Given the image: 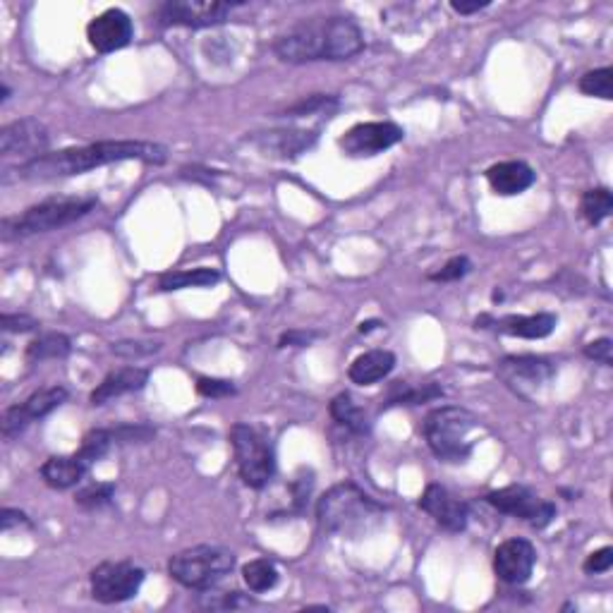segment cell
<instances>
[{
    "label": "cell",
    "instance_id": "1",
    "mask_svg": "<svg viewBox=\"0 0 613 613\" xmlns=\"http://www.w3.org/2000/svg\"><path fill=\"white\" fill-rule=\"evenodd\" d=\"M168 149L154 142H135V139H123V142H96L87 147H72L51 151V154L36 156L34 161L22 163L12 168L5 175L15 173L17 180H53L68 178V175H82L94 168L108 166V163L120 161H144V163H166ZM3 175V178H5Z\"/></svg>",
    "mask_w": 613,
    "mask_h": 613
},
{
    "label": "cell",
    "instance_id": "2",
    "mask_svg": "<svg viewBox=\"0 0 613 613\" xmlns=\"http://www.w3.org/2000/svg\"><path fill=\"white\" fill-rule=\"evenodd\" d=\"M364 48V34L350 17H326L295 27L278 36L273 51L285 63L312 60H348Z\"/></svg>",
    "mask_w": 613,
    "mask_h": 613
},
{
    "label": "cell",
    "instance_id": "3",
    "mask_svg": "<svg viewBox=\"0 0 613 613\" xmlns=\"http://www.w3.org/2000/svg\"><path fill=\"white\" fill-rule=\"evenodd\" d=\"M386 508L352 482L331 487L317 503V518L324 530L341 537H364L384 523Z\"/></svg>",
    "mask_w": 613,
    "mask_h": 613
},
{
    "label": "cell",
    "instance_id": "4",
    "mask_svg": "<svg viewBox=\"0 0 613 613\" xmlns=\"http://www.w3.org/2000/svg\"><path fill=\"white\" fill-rule=\"evenodd\" d=\"M96 206L94 197H53L46 202L29 206L22 214L5 218L3 240L29 238V235L51 233L63 226H70L77 218L87 216Z\"/></svg>",
    "mask_w": 613,
    "mask_h": 613
},
{
    "label": "cell",
    "instance_id": "5",
    "mask_svg": "<svg viewBox=\"0 0 613 613\" xmlns=\"http://www.w3.org/2000/svg\"><path fill=\"white\" fill-rule=\"evenodd\" d=\"M477 417L465 408H439L424 420V439L436 458L446 463H465L472 453L470 432Z\"/></svg>",
    "mask_w": 613,
    "mask_h": 613
},
{
    "label": "cell",
    "instance_id": "6",
    "mask_svg": "<svg viewBox=\"0 0 613 613\" xmlns=\"http://www.w3.org/2000/svg\"><path fill=\"white\" fill-rule=\"evenodd\" d=\"M235 556L218 546H192L168 561V573L190 590H209L233 573Z\"/></svg>",
    "mask_w": 613,
    "mask_h": 613
},
{
    "label": "cell",
    "instance_id": "7",
    "mask_svg": "<svg viewBox=\"0 0 613 613\" xmlns=\"http://www.w3.org/2000/svg\"><path fill=\"white\" fill-rule=\"evenodd\" d=\"M230 443L242 482L252 489H264L276 475V455L269 441L250 424H235L230 429Z\"/></svg>",
    "mask_w": 613,
    "mask_h": 613
},
{
    "label": "cell",
    "instance_id": "8",
    "mask_svg": "<svg viewBox=\"0 0 613 613\" xmlns=\"http://www.w3.org/2000/svg\"><path fill=\"white\" fill-rule=\"evenodd\" d=\"M144 582V570L135 563H101L91 570V597L101 604H120L132 599Z\"/></svg>",
    "mask_w": 613,
    "mask_h": 613
},
{
    "label": "cell",
    "instance_id": "9",
    "mask_svg": "<svg viewBox=\"0 0 613 613\" xmlns=\"http://www.w3.org/2000/svg\"><path fill=\"white\" fill-rule=\"evenodd\" d=\"M487 501L496 508V511L525 520V523L537 527V530H542V527H546L556 518L554 503L539 499L532 489L520 487V484H511V487L491 491Z\"/></svg>",
    "mask_w": 613,
    "mask_h": 613
},
{
    "label": "cell",
    "instance_id": "10",
    "mask_svg": "<svg viewBox=\"0 0 613 613\" xmlns=\"http://www.w3.org/2000/svg\"><path fill=\"white\" fill-rule=\"evenodd\" d=\"M556 367L554 362H549L546 357H534V355H511L503 357L499 362V376L506 381V386L511 391L518 393L523 398H534L539 393V388H544L554 379Z\"/></svg>",
    "mask_w": 613,
    "mask_h": 613
},
{
    "label": "cell",
    "instance_id": "11",
    "mask_svg": "<svg viewBox=\"0 0 613 613\" xmlns=\"http://www.w3.org/2000/svg\"><path fill=\"white\" fill-rule=\"evenodd\" d=\"M403 137V127L396 123H360L350 127L338 144L352 159H369V156L396 147L398 142H403Z\"/></svg>",
    "mask_w": 613,
    "mask_h": 613
},
{
    "label": "cell",
    "instance_id": "12",
    "mask_svg": "<svg viewBox=\"0 0 613 613\" xmlns=\"http://www.w3.org/2000/svg\"><path fill=\"white\" fill-rule=\"evenodd\" d=\"M65 400H68V388L63 386L41 388V391H36L34 396L24 400V403L12 405V408L5 410L3 422H0L3 436L5 439H12V436H17L22 429H27L34 420H41V417H46L48 412L60 408Z\"/></svg>",
    "mask_w": 613,
    "mask_h": 613
},
{
    "label": "cell",
    "instance_id": "13",
    "mask_svg": "<svg viewBox=\"0 0 613 613\" xmlns=\"http://www.w3.org/2000/svg\"><path fill=\"white\" fill-rule=\"evenodd\" d=\"M46 147H48L46 125L34 118L15 120V123L5 125L3 130H0V154H3V159L20 156L22 163H29L34 161L36 156L46 154Z\"/></svg>",
    "mask_w": 613,
    "mask_h": 613
},
{
    "label": "cell",
    "instance_id": "14",
    "mask_svg": "<svg viewBox=\"0 0 613 613\" xmlns=\"http://www.w3.org/2000/svg\"><path fill=\"white\" fill-rule=\"evenodd\" d=\"M230 15L228 3H216V0H171L163 3L159 10L161 24L166 27H214L221 24Z\"/></svg>",
    "mask_w": 613,
    "mask_h": 613
},
{
    "label": "cell",
    "instance_id": "15",
    "mask_svg": "<svg viewBox=\"0 0 613 613\" xmlns=\"http://www.w3.org/2000/svg\"><path fill=\"white\" fill-rule=\"evenodd\" d=\"M87 39L94 51L113 53L130 44L132 39V20L130 15L118 8L101 12L99 17L89 22Z\"/></svg>",
    "mask_w": 613,
    "mask_h": 613
},
{
    "label": "cell",
    "instance_id": "16",
    "mask_svg": "<svg viewBox=\"0 0 613 613\" xmlns=\"http://www.w3.org/2000/svg\"><path fill=\"white\" fill-rule=\"evenodd\" d=\"M534 563H537V551L527 539H506L494 554L496 575L508 585H523L530 580Z\"/></svg>",
    "mask_w": 613,
    "mask_h": 613
},
{
    "label": "cell",
    "instance_id": "17",
    "mask_svg": "<svg viewBox=\"0 0 613 613\" xmlns=\"http://www.w3.org/2000/svg\"><path fill=\"white\" fill-rule=\"evenodd\" d=\"M420 508L424 513L432 515L436 523L448 532H463L467 527V518H470L467 503L455 499L451 491L439 487V484H429V487L424 489Z\"/></svg>",
    "mask_w": 613,
    "mask_h": 613
},
{
    "label": "cell",
    "instance_id": "18",
    "mask_svg": "<svg viewBox=\"0 0 613 613\" xmlns=\"http://www.w3.org/2000/svg\"><path fill=\"white\" fill-rule=\"evenodd\" d=\"M314 142H317V132L307 130H273L254 137V144L266 156H278V159H295Z\"/></svg>",
    "mask_w": 613,
    "mask_h": 613
},
{
    "label": "cell",
    "instance_id": "19",
    "mask_svg": "<svg viewBox=\"0 0 613 613\" xmlns=\"http://www.w3.org/2000/svg\"><path fill=\"white\" fill-rule=\"evenodd\" d=\"M487 180L496 194H501V197H515V194L530 190L534 180H537V175H534L532 168L523 161H503L489 168Z\"/></svg>",
    "mask_w": 613,
    "mask_h": 613
},
{
    "label": "cell",
    "instance_id": "20",
    "mask_svg": "<svg viewBox=\"0 0 613 613\" xmlns=\"http://www.w3.org/2000/svg\"><path fill=\"white\" fill-rule=\"evenodd\" d=\"M149 381V369L142 367H123L118 372H111L99 386L91 391V405H106L113 398L125 396V393L139 391Z\"/></svg>",
    "mask_w": 613,
    "mask_h": 613
},
{
    "label": "cell",
    "instance_id": "21",
    "mask_svg": "<svg viewBox=\"0 0 613 613\" xmlns=\"http://www.w3.org/2000/svg\"><path fill=\"white\" fill-rule=\"evenodd\" d=\"M396 367V355L388 350H369L364 355L355 357V362L350 364L348 376L352 384L357 386H372L376 381L386 379L388 374Z\"/></svg>",
    "mask_w": 613,
    "mask_h": 613
},
{
    "label": "cell",
    "instance_id": "22",
    "mask_svg": "<svg viewBox=\"0 0 613 613\" xmlns=\"http://www.w3.org/2000/svg\"><path fill=\"white\" fill-rule=\"evenodd\" d=\"M89 472V465L77 455H56V458H48L41 465V477L48 487L53 489H70L75 484L82 482V477Z\"/></svg>",
    "mask_w": 613,
    "mask_h": 613
},
{
    "label": "cell",
    "instance_id": "23",
    "mask_svg": "<svg viewBox=\"0 0 613 613\" xmlns=\"http://www.w3.org/2000/svg\"><path fill=\"white\" fill-rule=\"evenodd\" d=\"M556 321L558 319L554 314L546 312L530 314V317H515V314H511V317H503L496 321V329L501 333H508V336L530 338V341H534V338L549 336V333L556 329Z\"/></svg>",
    "mask_w": 613,
    "mask_h": 613
},
{
    "label": "cell",
    "instance_id": "24",
    "mask_svg": "<svg viewBox=\"0 0 613 613\" xmlns=\"http://www.w3.org/2000/svg\"><path fill=\"white\" fill-rule=\"evenodd\" d=\"M221 281V273L216 269H185V271H168L159 278V288L171 293V290H185V288H211Z\"/></svg>",
    "mask_w": 613,
    "mask_h": 613
},
{
    "label": "cell",
    "instance_id": "25",
    "mask_svg": "<svg viewBox=\"0 0 613 613\" xmlns=\"http://www.w3.org/2000/svg\"><path fill=\"white\" fill-rule=\"evenodd\" d=\"M331 415L333 420L343 424V427H348L350 432L355 434L367 432V415H364V410L348 396V393H341V396L333 398Z\"/></svg>",
    "mask_w": 613,
    "mask_h": 613
},
{
    "label": "cell",
    "instance_id": "26",
    "mask_svg": "<svg viewBox=\"0 0 613 613\" xmlns=\"http://www.w3.org/2000/svg\"><path fill=\"white\" fill-rule=\"evenodd\" d=\"M70 352V338L63 333H46V336L36 338L29 343L27 360L29 362H44V360H58Z\"/></svg>",
    "mask_w": 613,
    "mask_h": 613
},
{
    "label": "cell",
    "instance_id": "27",
    "mask_svg": "<svg viewBox=\"0 0 613 613\" xmlns=\"http://www.w3.org/2000/svg\"><path fill=\"white\" fill-rule=\"evenodd\" d=\"M613 211V197L606 187H597V190H587L580 199V214L590 226H597L604 218H609Z\"/></svg>",
    "mask_w": 613,
    "mask_h": 613
},
{
    "label": "cell",
    "instance_id": "28",
    "mask_svg": "<svg viewBox=\"0 0 613 613\" xmlns=\"http://www.w3.org/2000/svg\"><path fill=\"white\" fill-rule=\"evenodd\" d=\"M242 580H245V585L252 592H269L276 587L278 570L266 558H254V561L245 563V568H242Z\"/></svg>",
    "mask_w": 613,
    "mask_h": 613
},
{
    "label": "cell",
    "instance_id": "29",
    "mask_svg": "<svg viewBox=\"0 0 613 613\" xmlns=\"http://www.w3.org/2000/svg\"><path fill=\"white\" fill-rule=\"evenodd\" d=\"M113 443L115 439H113L111 429H94V432H89L87 436H84L80 451H77L75 455L91 467L94 463H99L103 455L111 451Z\"/></svg>",
    "mask_w": 613,
    "mask_h": 613
},
{
    "label": "cell",
    "instance_id": "30",
    "mask_svg": "<svg viewBox=\"0 0 613 613\" xmlns=\"http://www.w3.org/2000/svg\"><path fill=\"white\" fill-rule=\"evenodd\" d=\"M580 91L587 96H599V99L611 101L613 99V70L611 68H599L582 75Z\"/></svg>",
    "mask_w": 613,
    "mask_h": 613
},
{
    "label": "cell",
    "instance_id": "31",
    "mask_svg": "<svg viewBox=\"0 0 613 613\" xmlns=\"http://www.w3.org/2000/svg\"><path fill=\"white\" fill-rule=\"evenodd\" d=\"M113 491H115L113 482L89 484V487L77 491L75 503L82 508H99V506H103V503H108L113 499Z\"/></svg>",
    "mask_w": 613,
    "mask_h": 613
},
{
    "label": "cell",
    "instance_id": "32",
    "mask_svg": "<svg viewBox=\"0 0 613 613\" xmlns=\"http://www.w3.org/2000/svg\"><path fill=\"white\" fill-rule=\"evenodd\" d=\"M443 396V391L439 386H422V388H408V386H398V391L391 396V405H420L424 400H432Z\"/></svg>",
    "mask_w": 613,
    "mask_h": 613
},
{
    "label": "cell",
    "instance_id": "33",
    "mask_svg": "<svg viewBox=\"0 0 613 613\" xmlns=\"http://www.w3.org/2000/svg\"><path fill=\"white\" fill-rule=\"evenodd\" d=\"M111 350L115 352V355L132 360V357L154 355V352L161 350V343H151V341H120V343H113Z\"/></svg>",
    "mask_w": 613,
    "mask_h": 613
},
{
    "label": "cell",
    "instance_id": "34",
    "mask_svg": "<svg viewBox=\"0 0 613 613\" xmlns=\"http://www.w3.org/2000/svg\"><path fill=\"white\" fill-rule=\"evenodd\" d=\"M197 391L199 396L204 398H226V396H233L235 393V386L233 381H226V379H199L197 381Z\"/></svg>",
    "mask_w": 613,
    "mask_h": 613
},
{
    "label": "cell",
    "instance_id": "35",
    "mask_svg": "<svg viewBox=\"0 0 613 613\" xmlns=\"http://www.w3.org/2000/svg\"><path fill=\"white\" fill-rule=\"evenodd\" d=\"M472 269L470 259L467 257H453L451 262H448L446 266L439 273H434V281H441V283H448V281H460V278L465 276L467 271Z\"/></svg>",
    "mask_w": 613,
    "mask_h": 613
},
{
    "label": "cell",
    "instance_id": "36",
    "mask_svg": "<svg viewBox=\"0 0 613 613\" xmlns=\"http://www.w3.org/2000/svg\"><path fill=\"white\" fill-rule=\"evenodd\" d=\"M611 566H613V549L611 546H604V549L594 551V554L587 556L585 566L582 568H585V573L599 575V573H609Z\"/></svg>",
    "mask_w": 613,
    "mask_h": 613
},
{
    "label": "cell",
    "instance_id": "37",
    "mask_svg": "<svg viewBox=\"0 0 613 613\" xmlns=\"http://www.w3.org/2000/svg\"><path fill=\"white\" fill-rule=\"evenodd\" d=\"M329 106L336 108V101L329 99V96L317 94V96H309V101H300V103H297V106L290 108L288 113L290 115H312V113H317V111L329 113Z\"/></svg>",
    "mask_w": 613,
    "mask_h": 613
},
{
    "label": "cell",
    "instance_id": "38",
    "mask_svg": "<svg viewBox=\"0 0 613 613\" xmlns=\"http://www.w3.org/2000/svg\"><path fill=\"white\" fill-rule=\"evenodd\" d=\"M585 355L590 357L594 362H602L606 367H611L613 364V343L611 338H599V341H592L585 348Z\"/></svg>",
    "mask_w": 613,
    "mask_h": 613
},
{
    "label": "cell",
    "instance_id": "39",
    "mask_svg": "<svg viewBox=\"0 0 613 613\" xmlns=\"http://www.w3.org/2000/svg\"><path fill=\"white\" fill-rule=\"evenodd\" d=\"M36 326H39V321L27 317V314H3V331L27 333V331H34Z\"/></svg>",
    "mask_w": 613,
    "mask_h": 613
},
{
    "label": "cell",
    "instance_id": "40",
    "mask_svg": "<svg viewBox=\"0 0 613 613\" xmlns=\"http://www.w3.org/2000/svg\"><path fill=\"white\" fill-rule=\"evenodd\" d=\"M12 527H32L29 518L22 511H12V508H5L3 515H0V530L10 532Z\"/></svg>",
    "mask_w": 613,
    "mask_h": 613
},
{
    "label": "cell",
    "instance_id": "41",
    "mask_svg": "<svg viewBox=\"0 0 613 613\" xmlns=\"http://www.w3.org/2000/svg\"><path fill=\"white\" fill-rule=\"evenodd\" d=\"M317 338V333H307V331H290L285 333L281 338V348H288V345H297V348H302V345H307L309 341H314Z\"/></svg>",
    "mask_w": 613,
    "mask_h": 613
},
{
    "label": "cell",
    "instance_id": "42",
    "mask_svg": "<svg viewBox=\"0 0 613 613\" xmlns=\"http://www.w3.org/2000/svg\"><path fill=\"white\" fill-rule=\"evenodd\" d=\"M451 8L455 12H460V15H472V12L489 8V0H472V3H465V0H460V3H458V0H453Z\"/></svg>",
    "mask_w": 613,
    "mask_h": 613
}]
</instances>
